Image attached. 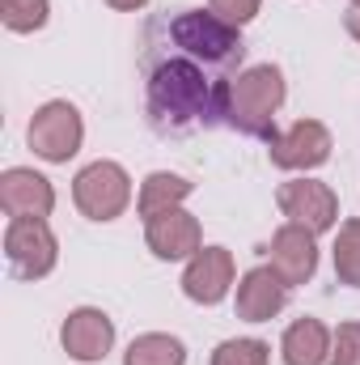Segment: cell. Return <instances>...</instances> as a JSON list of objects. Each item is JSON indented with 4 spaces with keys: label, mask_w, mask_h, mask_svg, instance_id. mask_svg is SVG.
I'll return each instance as SVG.
<instances>
[{
    "label": "cell",
    "mask_w": 360,
    "mask_h": 365,
    "mask_svg": "<svg viewBox=\"0 0 360 365\" xmlns=\"http://www.w3.org/2000/svg\"><path fill=\"white\" fill-rule=\"evenodd\" d=\"M246 43L212 9L157 13L144 26V110L157 136H191L225 123L229 90L242 73Z\"/></svg>",
    "instance_id": "cell-1"
},
{
    "label": "cell",
    "mask_w": 360,
    "mask_h": 365,
    "mask_svg": "<svg viewBox=\"0 0 360 365\" xmlns=\"http://www.w3.org/2000/svg\"><path fill=\"white\" fill-rule=\"evenodd\" d=\"M288 98L284 73L275 64H255L246 73H238L233 90H229V106H225V123L242 136L255 140H271L275 136V115Z\"/></svg>",
    "instance_id": "cell-2"
},
{
    "label": "cell",
    "mask_w": 360,
    "mask_h": 365,
    "mask_svg": "<svg viewBox=\"0 0 360 365\" xmlns=\"http://www.w3.org/2000/svg\"><path fill=\"white\" fill-rule=\"evenodd\" d=\"M26 140H30V149H34L43 162L64 166L68 158H77V153H81V140H85V119H81V110H77L73 102L51 98V102H43V106L34 110Z\"/></svg>",
    "instance_id": "cell-3"
},
{
    "label": "cell",
    "mask_w": 360,
    "mask_h": 365,
    "mask_svg": "<svg viewBox=\"0 0 360 365\" xmlns=\"http://www.w3.org/2000/svg\"><path fill=\"white\" fill-rule=\"evenodd\" d=\"M73 204L90 221H115L132 204V179L119 162H90L73 179Z\"/></svg>",
    "instance_id": "cell-4"
},
{
    "label": "cell",
    "mask_w": 360,
    "mask_h": 365,
    "mask_svg": "<svg viewBox=\"0 0 360 365\" xmlns=\"http://www.w3.org/2000/svg\"><path fill=\"white\" fill-rule=\"evenodd\" d=\"M4 255L21 280H43L51 276L60 259V242L47 225V217H9L4 230Z\"/></svg>",
    "instance_id": "cell-5"
},
{
    "label": "cell",
    "mask_w": 360,
    "mask_h": 365,
    "mask_svg": "<svg viewBox=\"0 0 360 365\" xmlns=\"http://www.w3.org/2000/svg\"><path fill=\"white\" fill-rule=\"evenodd\" d=\"M331 128L322 119H297L292 128L275 132L268 140V153L280 170H318L331 162Z\"/></svg>",
    "instance_id": "cell-6"
},
{
    "label": "cell",
    "mask_w": 360,
    "mask_h": 365,
    "mask_svg": "<svg viewBox=\"0 0 360 365\" xmlns=\"http://www.w3.org/2000/svg\"><path fill=\"white\" fill-rule=\"evenodd\" d=\"M275 204H280V212H284L292 225H305L309 234H327V230H335V221H339V195L318 179L280 182Z\"/></svg>",
    "instance_id": "cell-7"
},
{
    "label": "cell",
    "mask_w": 360,
    "mask_h": 365,
    "mask_svg": "<svg viewBox=\"0 0 360 365\" xmlns=\"http://www.w3.org/2000/svg\"><path fill=\"white\" fill-rule=\"evenodd\" d=\"M60 344L81 365L106 361V353L115 349V319L106 310H97V306H77L60 327Z\"/></svg>",
    "instance_id": "cell-8"
},
{
    "label": "cell",
    "mask_w": 360,
    "mask_h": 365,
    "mask_svg": "<svg viewBox=\"0 0 360 365\" xmlns=\"http://www.w3.org/2000/svg\"><path fill=\"white\" fill-rule=\"evenodd\" d=\"M238 280V268H233V255L225 247H199L191 259H186V272H182V293L199 306H216L229 297Z\"/></svg>",
    "instance_id": "cell-9"
},
{
    "label": "cell",
    "mask_w": 360,
    "mask_h": 365,
    "mask_svg": "<svg viewBox=\"0 0 360 365\" xmlns=\"http://www.w3.org/2000/svg\"><path fill=\"white\" fill-rule=\"evenodd\" d=\"M271 268L280 272V280L288 289L292 284H305L309 276L318 272V234H309L305 225L284 221L271 234Z\"/></svg>",
    "instance_id": "cell-10"
},
{
    "label": "cell",
    "mask_w": 360,
    "mask_h": 365,
    "mask_svg": "<svg viewBox=\"0 0 360 365\" xmlns=\"http://www.w3.org/2000/svg\"><path fill=\"white\" fill-rule=\"evenodd\" d=\"M144 242L157 259L174 264V259H191L203 247V230L186 208H170V212H157L144 221Z\"/></svg>",
    "instance_id": "cell-11"
},
{
    "label": "cell",
    "mask_w": 360,
    "mask_h": 365,
    "mask_svg": "<svg viewBox=\"0 0 360 365\" xmlns=\"http://www.w3.org/2000/svg\"><path fill=\"white\" fill-rule=\"evenodd\" d=\"M0 208L9 217H51L55 187L30 166H9L0 175Z\"/></svg>",
    "instance_id": "cell-12"
},
{
    "label": "cell",
    "mask_w": 360,
    "mask_h": 365,
    "mask_svg": "<svg viewBox=\"0 0 360 365\" xmlns=\"http://www.w3.org/2000/svg\"><path fill=\"white\" fill-rule=\"evenodd\" d=\"M288 306V284L280 280V272L263 264L238 280V319L246 323H271L280 310Z\"/></svg>",
    "instance_id": "cell-13"
},
{
    "label": "cell",
    "mask_w": 360,
    "mask_h": 365,
    "mask_svg": "<svg viewBox=\"0 0 360 365\" xmlns=\"http://www.w3.org/2000/svg\"><path fill=\"white\" fill-rule=\"evenodd\" d=\"M280 357H284V365H327L331 361V327L309 314L288 323L284 340H280Z\"/></svg>",
    "instance_id": "cell-14"
},
{
    "label": "cell",
    "mask_w": 360,
    "mask_h": 365,
    "mask_svg": "<svg viewBox=\"0 0 360 365\" xmlns=\"http://www.w3.org/2000/svg\"><path fill=\"white\" fill-rule=\"evenodd\" d=\"M186 195H191V182L182 179V175L153 170L149 179L140 182V200H136V208H140V217L149 221V217H157V212L182 208V200H186Z\"/></svg>",
    "instance_id": "cell-15"
},
{
    "label": "cell",
    "mask_w": 360,
    "mask_h": 365,
    "mask_svg": "<svg viewBox=\"0 0 360 365\" xmlns=\"http://www.w3.org/2000/svg\"><path fill=\"white\" fill-rule=\"evenodd\" d=\"M123 365H186V349H182L179 336H166V331H144L127 344Z\"/></svg>",
    "instance_id": "cell-16"
},
{
    "label": "cell",
    "mask_w": 360,
    "mask_h": 365,
    "mask_svg": "<svg viewBox=\"0 0 360 365\" xmlns=\"http://www.w3.org/2000/svg\"><path fill=\"white\" fill-rule=\"evenodd\" d=\"M335 276H339V284L360 289V217L344 221L335 234Z\"/></svg>",
    "instance_id": "cell-17"
},
{
    "label": "cell",
    "mask_w": 360,
    "mask_h": 365,
    "mask_svg": "<svg viewBox=\"0 0 360 365\" xmlns=\"http://www.w3.org/2000/svg\"><path fill=\"white\" fill-rule=\"evenodd\" d=\"M51 17V0H0V21L13 34H34Z\"/></svg>",
    "instance_id": "cell-18"
},
{
    "label": "cell",
    "mask_w": 360,
    "mask_h": 365,
    "mask_svg": "<svg viewBox=\"0 0 360 365\" xmlns=\"http://www.w3.org/2000/svg\"><path fill=\"white\" fill-rule=\"evenodd\" d=\"M271 349L255 336H242V340H221L216 353H212V365H268Z\"/></svg>",
    "instance_id": "cell-19"
},
{
    "label": "cell",
    "mask_w": 360,
    "mask_h": 365,
    "mask_svg": "<svg viewBox=\"0 0 360 365\" xmlns=\"http://www.w3.org/2000/svg\"><path fill=\"white\" fill-rule=\"evenodd\" d=\"M327 365H360V323H339L331 331V361Z\"/></svg>",
    "instance_id": "cell-20"
},
{
    "label": "cell",
    "mask_w": 360,
    "mask_h": 365,
    "mask_svg": "<svg viewBox=\"0 0 360 365\" xmlns=\"http://www.w3.org/2000/svg\"><path fill=\"white\" fill-rule=\"evenodd\" d=\"M208 9L221 17V21H229V26H246V21H255L259 17V9H263V0H208Z\"/></svg>",
    "instance_id": "cell-21"
},
{
    "label": "cell",
    "mask_w": 360,
    "mask_h": 365,
    "mask_svg": "<svg viewBox=\"0 0 360 365\" xmlns=\"http://www.w3.org/2000/svg\"><path fill=\"white\" fill-rule=\"evenodd\" d=\"M344 26H348V34L360 43V4H352V9L344 13Z\"/></svg>",
    "instance_id": "cell-22"
},
{
    "label": "cell",
    "mask_w": 360,
    "mask_h": 365,
    "mask_svg": "<svg viewBox=\"0 0 360 365\" xmlns=\"http://www.w3.org/2000/svg\"><path fill=\"white\" fill-rule=\"evenodd\" d=\"M110 9H119V13H136V9H144L149 0H106Z\"/></svg>",
    "instance_id": "cell-23"
},
{
    "label": "cell",
    "mask_w": 360,
    "mask_h": 365,
    "mask_svg": "<svg viewBox=\"0 0 360 365\" xmlns=\"http://www.w3.org/2000/svg\"><path fill=\"white\" fill-rule=\"evenodd\" d=\"M352 4H360V0H352Z\"/></svg>",
    "instance_id": "cell-24"
}]
</instances>
